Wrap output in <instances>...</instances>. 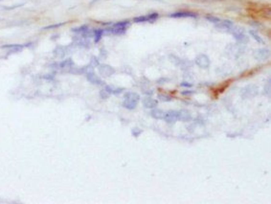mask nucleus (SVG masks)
<instances>
[{
	"label": "nucleus",
	"mask_w": 271,
	"mask_h": 204,
	"mask_svg": "<svg viewBox=\"0 0 271 204\" xmlns=\"http://www.w3.org/2000/svg\"><path fill=\"white\" fill-rule=\"evenodd\" d=\"M140 100V96L135 92H128L125 95V100L123 102V107L127 109H134L137 107V104Z\"/></svg>",
	"instance_id": "f257e3e1"
},
{
	"label": "nucleus",
	"mask_w": 271,
	"mask_h": 204,
	"mask_svg": "<svg viewBox=\"0 0 271 204\" xmlns=\"http://www.w3.org/2000/svg\"><path fill=\"white\" fill-rule=\"evenodd\" d=\"M128 25H129L128 21H120V22L115 23L111 28H109L108 32L113 35H122L127 31Z\"/></svg>",
	"instance_id": "f03ea898"
},
{
	"label": "nucleus",
	"mask_w": 271,
	"mask_h": 204,
	"mask_svg": "<svg viewBox=\"0 0 271 204\" xmlns=\"http://www.w3.org/2000/svg\"><path fill=\"white\" fill-rule=\"evenodd\" d=\"M231 33L233 34L236 40H238L240 43H246L248 41V37H247V36H246V34H245L242 29L237 28V27L234 26L233 29L231 30Z\"/></svg>",
	"instance_id": "7ed1b4c3"
},
{
	"label": "nucleus",
	"mask_w": 271,
	"mask_h": 204,
	"mask_svg": "<svg viewBox=\"0 0 271 204\" xmlns=\"http://www.w3.org/2000/svg\"><path fill=\"white\" fill-rule=\"evenodd\" d=\"M194 62L196 65H198L199 67L204 68V69H206L210 66V60L208 57L204 54H200L196 57L194 60Z\"/></svg>",
	"instance_id": "20e7f679"
},
{
	"label": "nucleus",
	"mask_w": 271,
	"mask_h": 204,
	"mask_svg": "<svg viewBox=\"0 0 271 204\" xmlns=\"http://www.w3.org/2000/svg\"><path fill=\"white\" fill-rule=\"evenodd\" d=\"M254 57H255L256 60L260 61H266L270 57V52L266 48H261L254 52Z\"/></svg>",
	"instance_id": "39448f33"
},
{
	"label": "nucleus",
	"mask_w": 271,
	"mask_h": 204,
	"mask_svg": "<svg viewBox=\"0 0 271 204\" xmlns=\"http://www.w3.org/2000/svg\"><path fill=\"white\" fill-rule=\"evenodd\" d=\"M158 18V14L157 13H152V14H150L147 15H142V16H137V18H135L133 20L134 22L136 23H139V22H146V21H150V22H153L154 20H156Z\"/></svg>",
	"instance_id": "423d86ee"
},
{
	"label": "nucleus",
	"mask_w": 271,
	"mask_h": 204,
	"mask_svg": "<svg viewBox=\"0 0 271 204\" xmlns=\"http://www.w3.org/2000/svg\"><path fill=\"white\" fill-rule=\"evenodd\" d=\"M234 23L231 20H222L219 21L218 23H216V27L218 29H220L222 31H226V32H231V30L234 27Z\"/></svg>",
	"instance_id": "0eeeda50"
},
{
	"label": "nucleus",
	"mask_w": 271,
	"mask_h": 204,
	"mask_svg": "<svg viewBox=\"0 0 271 204\" xmlns=\"http://www.w3.org/2000/svg\"><path fill=\"white\" fill-rule=\"evenodd\" d=\"M163 120H165L167 123H175L178 120V111L175 110H170V111H165L164 114Z\"/></svg>",
	"instance_id": "6e6552de"
},
{
	"label": "nucleus",
	"mask_w": 271,
	"mask_h": 204,
	"mask_svg": "<svg viewBox=\"0 0 271 204\" xmlns=\"http://www.w3.org/2000/svg\"><path fill=\"white\" fill-rule=\"evenodd\" d=\"M99 72H100V74L104 77H109L112 74H114L115 70L108 64H102L99 66Z\"/></svg>",
	"instance_id": "1a4fd4ad"
},
{
	"label": "nucleus",
	"mask_w": 271,
	"mask_h": 204,
	"mask_svg": "<svg viewBox=\"0 0 271 204\" xmlns=\"http://www.w3.org/2000/svg\"><path fill=\"white\" fill-rule=\"evenodd\" d=\"M86 78H87V80L90 81V83L91 84H97V85H101V84H103V80L98 77L95 73H93V72H87L86 73Z\"/></svg>",
	"instance_id": "9d476101"
},
{
	"label": "nucleus",
	"mask_w": 271,
	"mask_h": 204,
	"mask_svg": "<svg viewBox=\"0 0 271 204\" xmlns=\"http://www.w3.org/2000/svg\"><path fill=\"white\" fill-rule=\"evenodd\" d=\"M143 104H144L145 108L152 109V108H155L157 107L158 103H157L156 100L152 99V98H151V97H146L145 99L143 100Z\"/></svg>",
	"instance_id": "9b49d317"
},
{
	"label": "nucleus",
	"mask_w": 271,
	"mask_h": 204,
	"mask_svg": "<svg viewBox=\"0 0 271 204\" xmlns=\"http://www.w3.org/2000/svg\"><path fill=\"white\" fill-rule=\"evenodd\" d=\"M171 18H195L196 14L194 13H192V12H176V13H174L170 14Z\"/></svg>",
	"instance_id": "f8f14e48"
},
{
	"label": "nucleus",
	"mask_w": 271,
	"mask_h": 204,
	"mask_svg": "<svg viewBox=\"0 0 271 204\" xmlns=\"http://www.w3.org/2000/svg\"><path fill=\"white\" fill-rule=\"evenodd\" d=\"M242 92H246V93H242V97L243 98H247V97H251L252 95L254 94H257L258 92V89H257V86H254V85H248L247 87H245L243 89Z\"/></svg>",
	"instance_id": "ddd939ff"
},
{
	"label": "nucleus",
	"mask_w": 271,
	"mask_h": 204,
	"mask_svg": "<svg viewBox=\"0 0 271 204\" xmlns=\"http://www.w3.org/2000/svg\"><path fill=\"white\" fill-rule=\"evenodd\" d=\"M178 120L179 121H190L192 120V115L188 110H179L178 111Z\"/></svg>",
	"instance_id": "4468645a"
},
{
	"label": "nucleus",
	"mask_w": 271,
	"mask_h": 204,
	"mask_svg": "<svg viewBox=\"0 0 271 204\" xmlns=\"http://www.w3.org/2000/svg\"><path fill=\"white\" fill-rule=\"evenodd\" d=\"M2 48L9 49L10 52H19L22 50L23 46L20 44H10V45H4L2 46Z\"/></svg>",
	"instance_id": "2eb2a0df"
},
{
	"label": "nucleus",
	"mask_w": 271,
	"mask_h": 204,
	"mask_svg": "<svg viewBox=\"0 0 271 204\" xmlns=\"http://www.w3.org/2000/svg\"><path fill=\"white\" fill-rule=\"evenodd\" d=\"M151 114V116L155 119H163L165 111L162 109H158V108H152V111Z\"/></svg>",
	"instance_id": "dca6fc26"
},
{
	"label": "nucleus",
	"mask_w": 271,
	"mask_h": 204,
	"mask_svg": "<svg viewBox=\"0 0 271 204\" xmlns=\"http://www.w3.org/2000/svg\"><path fill=\"white\" fill-rule=\"evenodd\" d=\"M249 34L252 36V37H253L254 39H255L258 43H261V44H265V40L262 39V37H261V36H259V35H258V33H257V32H255V31L251 30V31L249 32Z\"/></svg>",
	"instance_id": "f3484780"
},
{
	"label": "nucleus",
	"mask_w": 271,
	"mask_h": 204,
	"mask_svg": "<svg viewBox=\"0 0 271 204\" xmlns=\"http://www.w3.org/2000/svg\"><path fill=\"white\" fill-rule=\"evenodd\" d=\"M55 56H57V58H63L65 56V49L63 47H57L56 50L54 51Z\"/></svg>",
	"instance_id": "a211bd4d"
},
{
	"label": "nucleus",
	"mask_w": 271,
	"mask_h": 204,
	"mask_svg": "<svg viewBox=\"0 0 271 204\" xmlns=\"http://www.w3.org/2000/svg\"><path fill=\"white\" fill-rule=\"evenodd\" d=\"M59 65H60V67H61V68L72 67V66H73V61H72V60L68 59V60H65V61H63L62 62H61Z\"/></svg>",
	"instance_id": "6ab92c4d"
},
{
	"label": "nucleus",
	"mask_w": 271,
	"mask_h": 204,
	"mask_svg": "<svg viewBox=\"0 0 271 204\" xmlns=\"http://www.w3.org/2000/svg\"><path fill=\"white\" fill-rule=\"evenodd\" d=\"M102 36H103V30H94V34H93V37H94V38H95V41L96 42H98L99 41V40L101 39V37H102Z\"/></svg>",
	"instance_id": "aec40b11"
},
{
	"label": "nucleus",
	"mask_w": 271,
	"mask_h": 204,
	"mask_svg": "<svg viewBox=\"0 0 271 204\" xmlns=\"http://www.w3.org/2000/svg\"><path fill=\"white\" fill-rule=\"evenodd\" d=\"M206 19L209 20L210 22L215 23V24L220 21V19L218 18H216V16H213V15H206Z\"/></svg>",
	"instance_id": "412c9836"
},
{
	"label": "nucleus",
	"mask_w": 271,
	"mask_h": 204,
	"mask_svg": "<svg viewBox=\"0 0 271 204\" xmlns=\"http://www.w3.org/2000/svg\"><path fill=\"white\" fill-rule=\"evenodd\" d=\"M167 96H164V95H159V99L160 100H162V101H171V97H169V98H166Z\"/></svg>",
	"instance_id": "4be33fe9"
},
{
	"label": "nucleus",
	"mask_w": 271,
	"mask_h": 204,
	"mask_svg": "<svg viewBox=\"0 0 271 204\" xmlns=\"http://www.w3.org/2000/svg\"><path fill=\"white\" fill-rule=\"evenodd\" d=\"M265 93H266V95H270V84H269V83L266 84V86H265Z\"/></svg>",
	"instance_id": "5701e85b"
},
{
	"label": "nucleus",
	"mask_w": 271,
	"mask_h": 204,
	"mask_svg": "<svg viewBox=\"0 0 271 204\" xmlns=\"http://www.w3.org/2000/svg\"><path fill=\"white\" fill-rule=\"evenodd\" d=\"M181 86H186V87H191L192 84H187V83H182L181 84Z\"/></svg>",
	"instance_id": "b1692460"
}]
</instances>
